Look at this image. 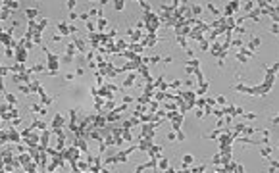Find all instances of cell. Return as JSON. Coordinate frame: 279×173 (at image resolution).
<instances>
[{
  "mask_svg": "<svg viewBox=\"0 0 279 173\" xmlns=\"http://www.w3.org/2000/svg\"><path fill=\"white\" fill-rule=\"evenodd\" d=\"M193 75L196 77V83H198V85H202L204 81H206V79H204V73H202V69H200V67H196V69H194V71H193Z\"/></svg>",
  "mask_w": 279,
  "mask_h": 173,
  "instance_id": "obj_13",
  "label": "cell"
},
{
  "mask_svg": "<svg viewBox=\"0 0 279 173\" xmlns=\"http://www.w3.org/2000/svg\"><path fill=\"white\" fill-rule=\"evenodd\" d=\"M62 123H64V119H62V116H60V113H58V116L54 117V121H52V127H54V129H58V127H60Z\"/></svg>",
  "mask_w": 279,
  "mask_h": 173,
  "instance_id": "obj_26",
  "label": "cell"
},
{
  "mask_svg": "<svg viewBox=\"0 0 279 173\" xmlns=\"http://www.w3.org/2000/svg\"><path fill=\"white\" fill-rule=\"evenodd\" d=\"M116 10H117V12L123 10V2H122V0H117V2H116Z\"/></svg>",
  "mask_w": 279,
  "mask_h": 173,
  "instance_id": "obj_50",
  "label": "cell"
},
{
  "mask_svg": "<svg viewBox=\"0 0 279 173\" xmlns=\"http://www.w3.org/2000/svg\"><path fill=\"white\" fill-rule=\"evenodd\" d=\"M216 102H218V104L221 106V108H223V106H227V100H225V96H221V94H218V96H216Z\"/></svg>",
  "mask_w": 279,
  "mask_h": 173,
  "instance_id": "obj_32",
  "label": "cell"
},
{
  "mask_svg": "<svg viewBox=\"0 0 279 173\" xmlns=\"http://www.w3.org/2000/svg\"><path fill=\"white\" fill-rule=\"evenodd\" d=\"M131 100H133V96H125V98H123V102H125V104H129Z\"/></svg>",
  "mask_w": 279,
  "mask_h": 173,
  "instance_id": "obj_55",
  "label": "cell"
},
{
  "mask_svg": "<svg viewBox=\"0 0 279 173\" xmlns=\"http://www.w3.org/2000/svg\"><path fill=\"white\" fill-rule=\"evenodd\" d=\"M139 4L142 6V10H145V12H152V10H150V4H148V2H145V0H142V2H139Z\"/></svg>",
  "mask_w": 279,
  "mask_h": 173,
  "instance_id": "obj_43",
  "label": "cell"
},
{
  "mask_svg": "<svg viewBox=\"0 0 279 173\" xmlns=\"http://www.w3.org/2000/svg\"><path fill=\"white\" fill-rule=\"evenodd\" d=\"M233 173H244V167H243L241 164H237V167H235V171H233Z\"/></svg>",
  "mask_w": 279,
  "mask_h": 173,
  "instance_id": "obj_48",
  "label": "cell"
},
{
  "mask_svg": "<svg viewBox=\"0 0 279 173\" xmlns=\"http://www.w3.org/2000/svg\"><path fill=\"white\" fill-rule=\"evenodd\" d=\"M6 100H8L10 104H16V96H14V94H6Z\"/></svg>",
  "mask_w": 279,
  "mask_h": 173,
  "instance_id": "obj_45",
  "label": "cell"
},
{
  "mask_svg": "<svg viewBox=\"0 0 279 173\" xmlns=\"http://www.w3.org/2000/svg\"><path fill=\"white\" fill-rule=\"evenodd\" d=\"M98 27H100V29L106 27V19H104V17H100V19H98Z\"/></svg>",
  "mask_w": 279,
  "mask_h": 173,
  "instance_id": "obj_49",
  "label": "cell"
},
{
  "mask_svg": "<svg viewBox=\"0 0 279 173\" xmlns=\"http://www.w3.org/2000/svg\"><path fill=\"white\" fill-rule=\"evenodd\" d=\"M208 52H210V54H212V56H214V58H218V54L221 52V45H219L218 40H214V42H212V45H210V50H208Z\"/></svg>",
  "mask_w": 279,
  "mask_h": 173,
  "instance_id": "obj_10",
  "label": "cell"
},
{
  "mask_svg": "<svg viewBox=\"0 0 279 173\" xmlns=\"http://www.w3.org/2000/svg\"><path fill=\"white\" fill-rule=\"evenodd\" d=\"M204 106H206V96H198L194 100V108L196 110H204Z\"/></svg>",
  "mask_w": 279,
  "mask_h": 173,
  "instance_id": "obj_16",
  "label": "cell"
},
{
  "mask_svg": "<svg viewBox=\"0 0 279 173\" xmlns=\"http://www.w3.org/2000/svg\"><path fill=\"white\" fill-rule=\"evenodd\" d=\"M270 31H271V35H279V23H271Z\"/></svg>",
  "mask_w": 279,
  "mask_h": 173,
  "instance_id": "obj_37",
  "label": "cell"
},
{
  "mask_svg": "<svg viewBox=\"0 0 279 173\" xmlns=\"http://www.w3.org/2000/svg\"><path fill=\"white\" fill-rule=\"evenodd\" d=\"M164 112H177V104H175V102L166 100V104H164Z\"/></svg>",
  "mask_w": 279,
  "mask_h": 173,
  "instance_id": "obj_18",
  "label": "cell"
},
{
  "mask_svg": "<svg viewBox=\"0 0 279 173\" xmlns=\"http://www.w3.org/2000/svg\"><path fill=\"white\" fill-rule=\"evenodd\" d=\"M175 173H191V169L189 167H183V169H177Z\"/></svg>",
  "mask_w": 279,
  "mask_h": 173,
  "instance_id": "obj_53",
  "label": "cell"
},
{
  "mask_svg": "<svg viewBox=\"0 0 279 173\" xmlns=\"http://www.w3.org/2000/svg\"><path fill=\"white\" fill-rule=\"evenodd\" d=\"M175 141L183 142V141H185V133H183V131H177V133H175Z\"/></svg>",
  "mask_w": 279,
  "mask_h": 173,
  "instance_id": "obj_38",
  "label": "cell"
},
{
  "mask_svg": "<svg viewBox=\"0 0 279 173\" xmlns=\"http://www.w3.org/2000/svg\"><path fill=\"white\" fill-rule=\"evenodd\" d=\"M198 46H200V52H208V50H210V42H208L206 39L200 40V42H198Z\"/></svg>",
  "mask_w": 279,
  "mask_h": 173,
  "instance_id": "obj_24",
  "label": "cell"
},
{
  "mask_svg": "<svg viewBox=\"0 0 279 173\" xmlns=\"http://www.w3.org/2000/svg\"><path fill=\"white\" fill-rule=\"evenodd\" d=\"M146 152H148V156H150V158H154V156H158V154L162 152V146H158V144H152V146H150L148 150H146Z\"/></svg>",
  "mask_w": 279,
  "mask_h": 173,
  "instance_id": "obj_14",
  "label": "cell"
},
{
  "mask_svg": "<svg viewBox=\"0 0 279 173\" xmlns=\"http://www.w3.org/2000/svg\"><path fill=\"white\" fill-rule=\"evenodd\" d=\"M233 33H237V35H244L247 33V29L243 27V25H235V29H233Z\"/></svg>",
  "mask_w": 279,
  "mask_h": 173,
  "instance_id": "obj_33",
  "label": "cell"
},
{
  "mask_svg": "<svg viewBox=\"0 0 279 173\" xmlns=\"http://www.w3.org/2000/svg\"><path fill=\"white\" fill-rule=\"evenodd\" d=\"M206 8L210 10V12L214 14L216 17H221V12H219V10H218V6H214V4H212V2H206Z\"/></svg>",
  "mask_w": 279,
  "mask_h": 173,
  "instance_id": "obj_21",
  "label": "cell"
},
{
  "mask_svg": "<svg viewBox=\"0 0 279 173\" xmlns=\"http://www.w3.org/2000/svg\"><path fill=\"white\" fill-rule=\"evenodd\" d=\"M260 46H262V37H252L247 45H244V48H247L248 52H254L256 54V50H258Z\"/></svg>",
  "mask_w": 279,
  "mask_h": 173,
  "instance_id": "obj_3",
  "label": "cell"
},
{
  "mask_svg": "<svg viewBox=\"0 0 279 173\" xmlns=\"http://www.w3.org/2000/svg\"><path fill=\"white\" fill-rule=\"evenodd\" d=\"M187 56L193 60V58H194V50H193V48H187Z\"/></svg>",
  "mask_w": 279,
  "mask_h": 173,
  "instance_id": "obj_51",
  "label": "cell"
},
{
  "mask_svg": "<svg viewBox=\"0 0 279 173\" xmlns=\"http://www.w3.org/2000/svg\"><path fill=\"white\" fill-rule=\"evenodd\" d=\"M168 139H170V141H175V133H173V131H171V133L168 135Z\"/></svg>",
  "mask_w": 279,
  "mask_h": 173,
  "instance_id": "obj_56",
  "label": "cell"
},
{
  "mask_svg": "<svg viewBox=\"0 0 279 173\" xmlns=\"http://www.w3.org/2000/svg\"><path fill=\"white\" fill-rule=\"evenodd\" d=\"M168 167H170V160L164 158V156H160V160H158V169H160V171H166Z\"/></svg>",
  "mask_w": 279,
  "mask_h": 173,
  "instance_id": "obj_12",
  "label": "cell"
},
{
  "mask_svg": "<svg viewBox=\"0 0 279 173\" xmlns=\"http://www.w3.org/2000/svg\"><path fill=\"white\" fill-rule=\"evenodd\" d=\"M212 116H216V117H218V119H221V117H225V116H223V112H221V108H214V110H212Z\"/></svg>",
  "mask_w": 279,
  "mask_h": 173,
  "instance_id": "obj_31",
  "label": "cell"
},
{
  "mask_svg": "<svg viewBox=\"0 0 279 173\" xmlns=\"http://www.w3.org/2000/svg\"><path fill=\"white\" fill-rule=\"evenodd\" d=\"M162 62V58L160 56H152V58H148V64H160Z\"/></svg>",
  "mask_w": 279,
  "mask_h": 173,
  "instance_id": "obj_40",
  "label": "cell"
},
{
  "mask_svg": "<svg viewBox=\"0 0 279 173\" xmlns=\"http://www.w3.org/2000/svg\"><path fill=\"white\" fill-rule=\"evenodd\" d=\"M194 116H196V119H204V112H202V110H196Z\"/></svg>",
  "mask_w": 279,
  "mask_h": 173,
  "instance_id": "obj_46",
  "label": "cell"
},
{
  "mask_svg": "<svg viewBox=\"0 0 279 173\" xmlns=\"http://www.w3.org/2000/svg\"><path fill=\"white\" fill-rule=\"evenodd\" d=\"M271 152H273L271 146H262V148H260V154H262V158H266V160L271 158Z\"/></svg>",
  "mask_w": 279,
  "mask_h": 173,
  "instance_id": "obj_15",
  "label": "cell"
},
{
  "mask_svg": "<svg viewBox=\"0 0 279 173\" xmlns=\"http://www.w3.org/2000/svg\"><path fill=\"white\" fill-rule=\"evenodd\" d=\"M237 10H241V2H239V0H231V2H227V4H225L221 17H233V14L237 12Z\"/></svg>",
  "mask_w": 279,
  "mask_h": 173,
  "instance_id": "obj_1",
  "label": "cell"
},
{
  "mask_svg": "<svg viewBox=\"0 0 279 173\" xmlns=\"http://www.w3.org/2000/svg\"><path fill=\"white\" fill-rule=\"evenodd\" d=\"M270 69L275 73V75H277V73H279V64H277V62H275V64H271V65H270Z\"/></svg>",
  "mask_w": 279,
  "mask_h": 173,
  "instance_id": "obj_44",
  "label": "cell"
},
{
  "mask_svg": "<svg viewBox=\"0 0 279 173\" xmlns=\"http://www.w3.org/2000/svg\"><path fill=\"white\" fill-rule=\"evenodd\" d=\"M206 106H210V108H216V98L208 96V98H206Z\"/></svg>",
  "mask_w": 279,
  "mask_h": 173,
  "instance_id": "obj_39",
  "label": "cell"
},
{
  "mask_svg": "<svg viewBox=\"0 0 279 173\" xmlns=\"http://www.w3.org/2000/svg\"><path fill=\"white\" fill-rule=\"evenodd\" d=\"M243 117H247L248 121H254L258 116H256V113H252V112H244V113H243Z\"/></svg>",
  "mask_w": 279,
  "mask_h": 173,
  "instance_id": "obj_36",
  "label": "cell"
},
{
  "mask_svg": "<svg viewBox=\"0 0 279 173\" xmlns=\"http://www.w3.org/2000/svg\"><path fill=\"white\" fill-rule=\"evenodd\" d=\"M58 29L62 31V37H64V35H68V33H69V27H68L65 23H60V25H58Z\"/></svg>",
  "mask_w": 279,
  "mask_h": 173,
  "instance_id": "obj_34",
  "label": "cell"
},
{
  "mask_svg": "<svg viewBox=\"0 0 279 173\" xmlns=\"http://www.w3.org/2000/svg\"><path fill=\"white\" fill-rule=\"evenodd\" d=\"M221 167H223V171H225V173H233V171H235V167H237V162H233V160H231L229 164L221 165Z\"/></svg>",
  "mask_w": 279,
  "mask_h": 173,
  "instance_id": "obj_20",
  "label": "cell"
},
{
  "mask_svg": "<svg viewBox=\"0 0 279 173\" xmlns=\"http://www.w3.org/2000/svg\"><path fill=\"white\" fill-rule=\"evenodd\" d=\"M175 40H177V45L181 46V48H185V50L189 48V42H187V39H185V37H175Z\"/></svg>",
  "mask_w": 279,
  "mask_h": 173,
  "instance_id": "obj_23",
  "label": "cell"
},
{
  "mask_svg": "<svg viewBox=\"0 0 279 173\" xmlns=\"http://www.w3.org/2000/svg\"><path fill=\"white\" fill-rule=\"evenodd\" d=\"M154 98H156V102H162V100H166V93H162V90H158V93H154Z\"/></svg>",
  "mask_w": 279,
  "mask_h": 173,
  "instance_id": "obj_29",
  "label": "cell"
},
{
  "mask_svg": "<svg viewBox=\"0 0 279 173\" xmlns=\"http://www.w3.org/2000/svg\"><path fill=\"white\" fill-rule=\"evenodd\" d=\"M204 171H206V165H204V164H200L198 167H193V169H191V173H204Z\"/></svg>",
  "mask_w": 279,
  "mask_h": 173,
  "instance_id": "obj_30",
  "label": "cell"
},
{
  "mask_svg": "<svg viewBox=\"0 0 279 173\" xmlns=\"http://www.w3.org/2000/svg\"><path fill=\"white\" fill-rule=\"evenodd\" d=\"M270 125H271V127H277V125H279V117H277V116H273V117L270 119Z\"/></svg>",
  "mask_w": 279,
  "mask_h": 173,
  "instance_id": "obj_41",
  "label": "cell"
},
{
  "mask_svg": "<svg viewBox=\"0 0 279 173\" xmlns=\"http://www.w3.org/2000/svg\"><path fill=\"white\" fill-rule=\"evenodd\" d=\"M208 89H210V83H208V81H204L202 85H198V89L194 90V94H196V96H204V94L208 93Z\"/></svg>",
  "mask_w": 279,
  "mask_h": 173,
  "instance_id": "obj_9",
  "label": "cell"
},
{
  "mask_svg": "<svg viewBox=\"0 0 279 173\" xmlns=\"http://www.w3.org/2000/svg\"><path fill=\"white\" fill-rule=\"evenodd\" d=\"M214 173H225V171H223V167H216V169H214Z\"/></svg>",
  "mask_w": 279,
  "mask_h": 173,
  "instance_id": "obj_57",
  "label": "cell"
},
{
  "mask_svg": "<svg viewBox=\"0 0 279 173\" xmlns=\"http://www.w3.org/2000/svg\"><path fill=\"white\" fill-rule=\"evenodd\" d=\"M185 65H189V67L196 69V67H200V60H198V58H193V60H187V62H185Z\"/></svg>",
  "mask_w": 279,
  "mask_h": 173,
  "instance_id": "obj_22",
  "label": "cell"
},
{
  "mask_svg": "<svg viewBox=\"0 0 279 173\" xmlns=\"http://www.w3.org/2000/svg\"><path fill=\"white\" fill-rule=\"evenodd\" d=\"M194 162V156L193 154H185L183 156V167H191V164Z\"/></svg>",
  "mask_w": 279,
  "mask_h": 173,
  "instance_id": "obj_19",
  "label": "cell"
},
{
  "mask_svg": "<svg viewBox=\"0 0 279 173\" xmlns=\"http://www.w3.org/2000/svg\"><path fill=\"white\" fill-rule=\"evenodd\" d=\"M68 8L73 12V8H75V2H73V0H69V2H68Z\"/></svg>",
  "mask_w": 279,
  "mask_h": 173,
  "instance_id": "obj_54",
  "label": "cell"
},
{
  "mask_svg": "<svg viewBox=\"0 0 279 173\" xmlns=\"http://www.w3.org/2000/svg\"><path fill=\"white\" fill-rule=\"evenodd\" d=\"M231 46H235V48H241V46H244V40L241 39V37H237V39L231 40Z\"/></svg>",
  "mask_w": 279,
  "mask_h": 173,
  "instance_id": "obj_25",
  "label": "cell"
},
{
  "mask_svg": "<svg viewBox=\"0 0 279 173\" xmlns=\"http://www.w3.org/2000/svg\"><path fill=\"white\" fill-rule=\"evenodd\" d=\"M254 8H256V2H252V0H248V2H241V10H243L244 14L252 12Z\"/></svg>",
  "mask_w": 279,
  "mask_h": 173,
  "instance_id": "obj_11",
  "label": "cell"
},
{
  "mask_svg": "<svg viewBox=\"0 0 279 173\" xmlns=\"http://www.w3.org/2000/svg\"><path fill=\"white\" fill-rule=\"evenodd\" d=\"M235 60L239 62L241 65H247V58L243 56V54H239V52H235Z\"/></svg>",
  "mask_w": 279,
  "mask_h": 173,
  "instance_id": "obj_27",
  "label": "cell"
},
{
  "mask_svg": "<svg viewBox=\"0 0 279 173\" xmlns=\"http://www.w3.org/2000/svg\"><path fill=\"white\" fill-rule=\"evenodd\" d=\"M187 39H193V40H196V42H200V40L206 39V35H204L198 27H193V29H191V35L187 37Z\"/></svg>",
  "mask_w": 279,
  "mask_h": 173,
  "instance_id": "obj_5",
  "label": "cell"
},
{
  "mask_svg": "<svg viewBox=\"0 0 279 173\" xmlns=\"http://www.w3.org/2000/svg\"><path fill=\"white\" fill-rule=\"evenodd\" d=\"M235 141L241 142V144H250V146H252V144H258V146H262V144H260V141H252L250 137H244V135H239Z\"/></svg>",
  "mask_w": 279,
  "mask_h": 173,
  "instance_id": "obj_7",
  "label": "cell"
},
{
  "mask_svg": "<svg viewBox=\"0 0 279 173\" xmlns=\"http://www.w3.org/2000/svg\"><path fill=\"white\" fill-rule=\"evenodd\" d=\"M33 127H37V129H45L46 125L42 123V121H35V123H33Z\"/></svg>",
  "mask_w": 279,
  "mask_h": 173,
  "instance_id": "obj_47",
  "label": "cell"
},
{
  "mask_svg": "<svg viewBox=\"0 0 279 173\" xmlns=\"http://www.w3.org/2000/svg\"><path fill=\"white\" fill-rule=\"evenodd\" d=\"M191 16L194 17V19H198V17L202 16V4H191Z\"/></svg>",
  "mask_w": 279,
  "mask_h": 173,
  "instance_id": "obj_8",
  "label": "cell"
},
{
  "mask_svg": "<svg viewBox=\"0 0 279 173\" xmlns=\"http://www.w3.org/2000/svg\"><path fill=\"white\" fill-rule=\"evenodd\" d=\"M193 71H194L193 67H189V65H185V73H187V75H193Z\"/></svg>",
  "mask_w": 279,
  "mask_h": 173,
  "instance_id": "obj_52",
  "label": "cell"
},
{
  "mask_svg": "<svg viewBox=\"0 0 279 173\" xmlns=\"http://www.w3.org/2000/svg\"><path fill=\"white\" fill-rule=\"evenodd\" d=\"M218 144H219V148H223V146H233V142H235V137H233V133H221L218 139Z\"/></svg>",
  "mask_w": 279,
  "mask_h": 173,
  "instance_id": "obj_2",
  "label": "cell"
},
{
  "mask_svg": "<svg viewBox=\"0 0 279 173\" xmlns=\"http://www.w3.org/2000/svg\"><path fill=\"white\" fill-rule=\"evenodd\" d=\"M135 81H137V79H135V75H129V77H127V81H123V85H125V87H131V85H135Z\"/></svg>",
  "mask_w": 279,
  "mask_h": 173,
  "instance_id": "obj_35",
  "label": "cell"
},
{
  "mask_svg": "<svg viewBox=\"0 0 279 173\" xmlns=\"http://www.w3.org/2000/svg\"><path fill=\"white\" fill-rule=\"evenodd\" d=\"M181 85H183V81H179V79L168 81V87H170V89H173V90H179V89H181Z\"/></svg>",
  "mask_w": 279,
  "mask_h": 173,
  "instance_id": "obj_17",
  "label": "cell"
},
{
  "mask_svg": "<svg viewBox=\"0 0 279 173\" xmlns=\"http://www.w3.org/2000/svg\"><path fill=\"white\" fill-rule=\"evenodd\" d=\"M25 14H27V17H31V19H33V17H37V14H39V12H37V10H31V8H29Z\"/></svg>",
  "mask_w": 279,
  "mask_h": 173,
  "instance_id": "obj_42",
  "label": "cell"
},
{
  "mask_svg": "<svg viewBox=\"0 0 279 173\" xmlns=\"http://www.w3.org/2000/svg\"><path fill=\"white\" fill-rule=\"evenodd\" d=\"M233 89L237 90V93H241V94H248V96L252 94V87H248V85H244V83H237Z\"/></svg>",
  "mask_w": 279,
  "mask_h": 173,
  "instance_id": "obj_6",
  "label": "cell"
},
{
  "mask_svg": "<svg viewBox=\"0 0 279 173\" xmlns=\"http://www.w3.org/2000/svg\"><path fill=\"white\" fill-rule=\"evenodd\" d=\"M212 162H214V165H216V167H221V154L218 152L214 158H212Z\"/></svg>",
  "mask_w": 279,
  "mask_h": 173,
  "instance_id": "obj_28",
  "label": "cell"
},
{
  "mask_svg": "<svg viewBox=\"0 0 279 173\" xmlns=\"http://www.w3.org/2000/svg\"><path fill=\"white\" fill-rule=\"evenodd\" d=\"M183 119H185V116H181V113H177V116H175L173 119H171V131H173V133H177V131H181Z\"/></svg>",
  "mask_w": 279,
  "mask_h": 173,
  "instance_id": "obj_4",
  "label": "cell"
}]
</instances>
